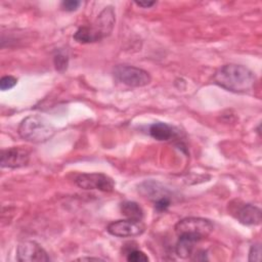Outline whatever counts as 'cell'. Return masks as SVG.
<instances>
[{
    "label": "cell",
    "instance_id": "obj_1",
    "mask_svg": "<svg viewBox=\"0 0 262 262\" xmlns=\"http://www.w3.org/2000/svg\"><path fill=\"white\" fill-rule=\"evenodd\" d=\"M213 81L219 87L234 93H246L251 91L256 83L254 72L242 64L229 63L219 68Z\"/></svg>",
    "mask_w": 262,
    "mask_h": 262
},
{
    "label": "cell",
    "instance_id": "obj_2",
    "mask_svg": "<svg viewBox=\"0 0 262 262\" xmlns=\"http://www.w3.org/2000/svg\"><path fill=\"white\" fill-rule=\"evenodd\" d=\"M116 23L113 6L104 7L90 26L80 27L74 34V39L82 44L94 43L111 35Z\"/></svg>",
    "mask_w": 262,
    "mask_h": 262
},
{
    "label": "cell",
    "instance_id": "obj_3",
    "mask_svg": "<svg viewBox=\"0 0 262 262\" xmlns=\"http://www.w3.org/2000/svg\"><path fill=\"white\" fill-rule=\"evenodd\" d=\"M17 132L27 141L41 143L47 141L54 135L55 128L46 118L39 115H32L20 122Z\"/></svg>",
    "mask_w": 262,
    "mask_h": 262
},
{
    "label": "cell",
    "instance_id": "obj_4",
    "mask_svg": "<svg viewBox=\"0 0 262 262\" xmlns=\"http://www.w3.org/2000/svg\"><path fill=\"white\" fill-rule=\"evenodd\" d=\"M211 220L202 217H186L175 224V232L178 236H188L198 242L206 238L213 231Z\"/></svg>",
    "mask_w": 262,
    "mask_h": 262
},
{
    "label": "cell",
    "instance_id": "obj_5",
    "mask_svg": "<svg viewBox=\"0 0 262 262\" xmlns=\"http://www.w3.org/2000/svg\"><path fill=\"white\" fill-rule=\"evenodd\" d=\"M115 79L129 87H144L151 81L149 73L143 69L127 64H118L114 68Z\"/></svg>",
    "mask_w": 262,
    "mask_h": 262
},
{
    "label": "cell",
    "instance_id": "obj_6",
    "mask_svg": "<svg viewBox=\"0 0 262 262\" xmlns=\"http://www.w3.org/2000/svg\"><path fill=\"white\" fill-rule=\"evenodd\" d=\"M77 186L83 189H96L104 192L112 191L115 187L113 178L103 173H82L75 177Z\"/></svg>",
    "mask_w": 262,
    "mask_h": 262
},
{
    "label": "cell",
    "instance_id": "obj_7",
    "mask_svg": "<svg viewBox=\"0 0 262 262\" xmlns=\"http://www.w3.org/2000/svg\"><path fill=\"white\" fill-rule=\"evenodd\" d=\"M107 232L118 237H134L141 235L145 230V225L141 220L122 219L113 221L107 225Z\"/></svg>",
    "mask_w": 262,
    "mask_h": 262
},
{
    "label": "cell",
    "instance_id": "obj_8",
    "mask_svg": "<svg viewBox=\"0 0 262 262\" xmlns=\"http://www.w3.org/2000/svg\"><path fill=\"white\" fill-rule=\"evenodd\" d=\"M16 259L20 262H47L50 257L36 242L23 241L16 249Z\"/></svg>",
    "mask_w": 262,
    "mask_h": 262
},
{
    "label": "cell",
    "instance_id": "obj_9",
    "mask_svg": "<svg viewBox=\"0 0 262 262\" xmlns=\"http://www.w3.org/2000/svg\"><path fill=\"white\" fill-rule=\"evenodd\" d=\"M30 161V151L21 146H12L1 151L0 165L2 168H20Z\"/></svg>",
    "mask_w": 262,
    "mask_h": 262
},
{
    "label": "cell",
    "instance_id": "obj_10",
    "mask_svg": "<svg viewBox=\"0 0 262 262\" xmlns=\"http://www.w3.org/2000/svg\"><path fill=\"white\" fill-rule=\"evenodd\" d=\"M231 214L244 225H259L261 223V210L252 204H243L233 206Z\"/></svg>",
    "mask_w": 262,
    "mask_h": 262
},
{
    "label": "cell",
    "instance_id": "obj_11",
    "mask_svg": "<svg viewBox=\"0 0 262 262\" xmlns=\"http://www.w3.org/2000/svg\"><path fill=\"white\" fill-rule=\"evenodd\" d=\"M139 192L151 201L157 202L160 199L169 196L168 190L159 182L154 180L144 181L139 185Z\"/></svg>",
    "mask_w": 262,
    "mask_h": 262
},
{
    "label": "cell",
    "instance_id": "obj_12",
    "mask_svg": "<svg viewBox=\"0 0 262 262\" xmlns=\"http://www.w3.org/2000/svg\"><path fill=\"white\" fill-rule=\"evenodd\" d=\"M149 135L159 141H167L175 136V131L172 126L163 122H156L149 126Z\"/></svg>",
    "mask_w": 262,
    "mask_h": 262
},
{
    "label": "cell",
    "instance_id": "obj_13",
    "mask_svg": "<svg viewBox=\"0 0 262 262\" xmlns=\"http://www.w3.org/2000/svg\"><path fill=\"white\" fill-rule=\"evenodd\" d=\"M199 243L198 241L188 237V236H178V241L176 243L175 251L178 257L186 259L190 255L193 254V249L194 245Z\"/></svg>",
    "mask_w": 262,
    "mask_h": 262
},
{
    "label": "cell",
    "instance_id": "obj_14",
    "mask_svg": "<svg viewBox=\"0 0 262 262\" xmlns=\"http://www.w3.org/2000/svg\"><path fill=\"white\" fill-rule=\"evenodd\" d=\"M121 213L127 218L132 220H142L143 218V211L141 207L132 201H125L120 205Z\"/></svg>",
    "mask_w": 262,
    "mask_h": 262
},
{
    "label": "cell",
    "instance_id": "obj_15",
    "mask_svg": "<svg viewBox=\"0 0 262 262\" xmlns=\"http://www.w3.org/2000/svg\"><path fill=\"white\" fill-rule=\"evenodd\" d=\"M53 62L56 71L64 72L69 64V55L62 50H57L53 56Z\"/></svg>",
    "mask_w": 262,
    "mask_h": 262
},
{
    "label": "cell",
    "instance_id": "obj_16",
    "mask_svg": "<svg viewBox=\"0 0 262 262\" xmlns=\"http://www.w3.org/2000/svg\"><path fill=\"white\" fill-rule=\"evenodd\" d=\"M126 259L129 262H147L149 260V258L144 252L136 249L128 252Z\"/></svg>",
    "mask_w": 262,
    "mask_h": 262
},
{
    "label": "cell",
    "instance_id": "obj_17",
    "mask_svg": "<svg viewBox=\"0 0 262 262\" xmlns=\"http://www.w3.org/2000/svg\"><path fill=\"white\" fill-rule=\"evenodd\" d=\"M17 83V79L14 78L13 76H4L0 80V89L2 91L9 90L13 88Z\"/></svg>",
    "mask_w": 262,
    "mask_h": 262
},
{
    "label": "cell",
    "instance_id": "obj_18",
    "mask_svg": "<svg viewBox=\"0 0 262 262\" xmlns=\"http://www.w3.org/2000/svg\"><path fill=\"white\" fill-rule=\"evenodd\" d=\"M261 260V246L260 244H254L249 251V261L259 262Z\"/></svg>",
    "mask_w": 262,
    "mask_h": 262
},
{
    "label": "cell",
    "instance_id": "obj_19",
    "mask_svg": "<svg viewBox=\"0 0 262 262\" xmlns=\"http://www.w3.org/2000/svg\"><path fill=\"white\" fill-rule=\"evenodd\" d=\"M80 5H81V2L77 1V0H67V1L61 2V8L66 11H70V12L77 10Z\"/></svg>",
    "mask_w": 262,
    "mask_h": 262
},
{
    "label": "cell",
    "instance_id": "obj_20",
    "mask_svg": "<svg viewBox=\"0 0 262 262\" xmlns=\"http://www.w3.org/2000/svg\"><path fill=\"white\" fill-rule=\"evenodd\" d=\"M170 204H171V201H170L169 196L163 198V199H160L157 202H155V209L158 212H164V211H166L168 209Z\"/></svg>",
    "mask_w": 262,
    "mask_h": 262
},
{
    "label": "cell",
    "instance_id": "obj_21",
    "mask_svg": "<svg viewBox=\"0 0 262 262\" xmlns=\"http://www.w3.org/2000/svg\"><path fill=\"white\" fill-rule=\"evenodd\" d=\"M157 2L156 1H147V2H135V4L139 7H143V8H149L152 5H155Z\"/></svg>",
    "mask_w": 262,
    "mask_h": 262
},
{
    "label": "cell",
    "instance_id": "obj_22",
    "mask_svg": "<svg viewBox=\"0 0 262 262\" xmlns=\"http://www.w3.org/2000/svg\"><path fill=\"white\" fill-rule=\"evenodd\" d=\"M78 261H84V260H95V261H102L101 258H97V257H81L76 259Z\"/></svg>",
    "mask_w": 262,
    "mask_h": 262
}]
</instances>
